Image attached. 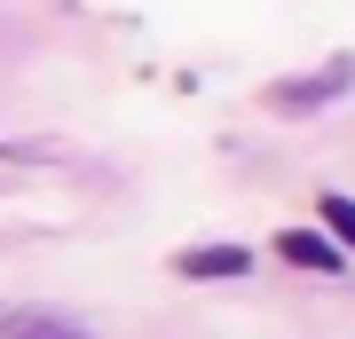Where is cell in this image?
<instances>
[{"label": "cell", "instance_id": "2", "mask_svg": "<svg viewBox=\"0 0 355 339\" xmlns=\"http://www.w3.org/2000/svg\"><path fill=\"white\" fill-rule=\"evenodd\" d=\"M182 277H245V268H253V252L245 245H205V252H182Z\"/></svg>", "mask_w": 355, "mask_h": 339}, {"label": "cell", "instance_id": "3", "mask_svg": "<svg viewBox=\"0 0 355 339\" xmlns=\"http://www.w3.org/2000/svg\"><path fill=\"white\" fill-rule=\"evenodd\" d=\"M324 221H331L340 245H355V198H324Z\"/></svg>", "mask_w": 355, "mask_h": 339}, {"label": "cell", "instance_id": "1", "mask_svg": "<svg viewBox=\"0 0 355 339\" xmlns=\"http://www.w3.org/2000/svg\"><path fill=\"white\" fill-rule=\"evenodd\" d=\"M277 252H284L292 268H316V277H331V268H340V245H331L324 229H284Z\"/></svg>", "mask_w": 355, "mask_h": 339}]
</instances>
